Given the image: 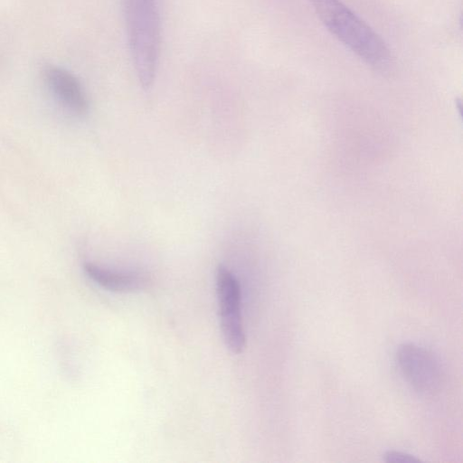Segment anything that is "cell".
Segmentation results:
<instances>
[{
	"mask_svg": "<svg viewBox=\"0 0 463 463\" xmlns=\"http://www.w3.org/2000/svg\"><path fill=\"white\" fill-rule=\"evenodd\" d=\"M216 287L220 325L227 347L240 354L245 347V333L241 315V287L235 276L223 265H219Z\"/></svg>",
	"mask_w": 463,
	"mask_h": 463,
	"instance_id": "cell-4",
	"label": "cell"
},
{
	"mask_svg": "<svg viewBox=\"0 0 463 463\" xmlns=\"http://www.w3.org/2000/svg\"><path fill=\"white\" fill-rule=\"evenodd\" d=\"M132 62L145 90L154 83L161 51L162 28L156 0H121Z\"/></svg>",
	"mask_w": 463,
	"mask_h": 463,
	"instance_id": "cell-1",
	"label": "cell"
},
{
	"mask_svg": "<svg viewBox=\"0 0 463 463\" xmlns=\"http://www.w3.org/2000/svg\"><path fill=\"white\" fill-rule=\"evenodd\" d=\"M383 458L385 462H389V463L390 462L405 463V462H419V461H420V458H416L415 456H413L411 454L402 452V451H398V450H387L383 455Z\"/></svg>",
	"mask_w": 463,
	"mask_h": 463,
	"instance_id": "cell-7",
	"label": "cell"
},
{
	"mask_svg": "<svg viewBox=\"0 0 463 463\" xmlns=\"http://www.w3.org/2000/svg\"><path fill=\"white\" fill-rule=\"evenodd\" d=\"M86 275L101 288L115 292L139 290L147 284V278L137 272H119L87 262L83 266Z\"/></svg>",
	"mask_w": 463,
	"mask_h": 463,
	"instance_id": "cell-6",
	"label": "cell"
},
{
	"mask_svg": "<svg viewBox=\"0 0 463 463\" xmlns=\"http://www.w3.org/2000/svg\"><path fill=\"white\" fill-rule=\"evenodd\" d=\"M327 30L366 63L385 68L391 53L384 42L340 0H311Z\"/></svg>",
	"mask_w": 463,
	"mask_h": 463,
	"instance_id": "cell-2",
	"label": "cell"
},
{
	"mask_svg": "<svg viewBox=\"0 0 463 463\" xmlns=\"http://www.w3.org/2000/svg\"><path fill=\"white\" fill-rule=\"evenodd\" d=\"M45 82L53 97L69 112L83 116L89 111V100L79 79L64 68L49 65L44 69Z\"/></svg>",
	"mask_w": 463,
	"mask_h": 463,
	"instance_id": "cell-5",
	"label": "cell"
},
{
	"mask_svg": "<svg viewBox=\"0 0 463 463\" xmlns=\"http://www.w3.org/2000/svg\"><path fill=\"white\" fill-rule=\"evenodd\" d=\"M395 362L404 380L418 393L433 396L441 391L444 372L439 360L430 350L403 343L396 350Z\"/></svg>",
	"mask_w": 463,
	"mask_h": 463,
	"instance_id": "cell-3",
	"label": "cell"
}]
</instances>
